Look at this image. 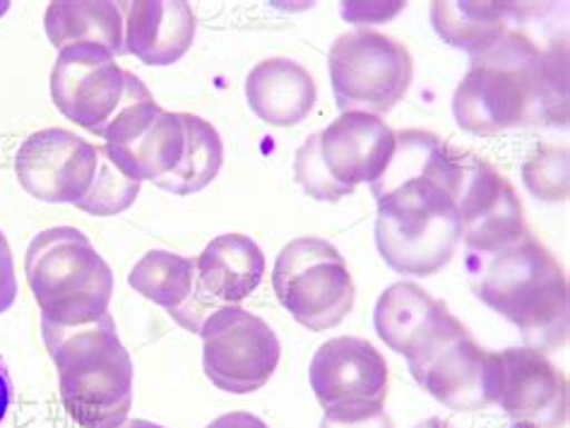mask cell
<instances>
[{
	"instance_id": "obj_1",
	"label": "cell",
	"mask_w": 570,
	"mask_h": 428,
	"mask_svg": "<svg viewBox=\"0 0 570 428\" xmlns=\"http://www.w3.org/2000/svg\"><path fill=\"white\" fill-rule=\"evenodd\" d=\"M468 150L429 130L395 132V152L371 183L379 202L376 246L400 275L431 277L462 241L458 193Z\"/></svg>"
},
{
	"instance_id": "obj_2",
	"label": "cell",
	"mask_w": 570,
	"mask_h": 428,
	"mask_svg": "<svg viewBox=\"0 0 570 428\" xmlns=\"http://www.w3.org/2000/svg\"><path fill=\"white\" fill-rule=\"evenodd\" d=\"M453 113L472 136H497L508 128H559L568 123L566 41L537 43L522 29L472 58L458 84Z\"/></svg>"
},
{
	"instance_id": "obj_3",
	"label": "cell",
	"mask_w": 570,
	"mask_h": 428,
	"mask_svg": "<svg viewBox=\"0 0 570 428\" xmlns=\"http://www.w3.org/2000/svg\"><path fill=\"white\" fill-rule=\"evenodd\" d=\"M464 268L476 299L513 322L530 349L544 354L566 345L568 279L559 260L532 231L497 253H464Z\"/></svg>"
},
{
	"instance_id": "obj_4",
	"label": "cell",
	"mask_w": 570,
	"mask_h": 428,
	"mask_svg": "<svg viewBox=\"0 0 570 428\" xmlns=\"http://www.w3.org/2000/svg\"><path fill=\"white\" fill-rule=\"evenodd\" d=\"M41 332L68 415L82 428H118L128 421L135 371L111 313L80 328L41 322Z\"/></svg>"
},
{
	"instance_id": "obj_5",
	"label": "cell",
	"mask_w": 570,
	"mask_h": 428,
	"mask_svg": "<svg viewBox=\"0 0 570 428\" xmlns=\"http://www.w3.org/2000/svg\"><path fill=\"white\" fill-rule=\"evenodd\" d=\"M24 275L41 308V322L80 328L109 313L114 272L80 229L53 227L35 236Z\"/></svg>"
},
{
	"instance_id": "obj_6",
	"label": "cell",
	"mask_w": 570,
	"mask_h": 428,
	"mask_svg": "<svg viewBox=\"0 0 570 428\" xmlns=\"http://www.w3.org/2000/svg\"><path fill=\"white\" fill-rule=\"evenodd\" d=\"M395 152V130L381 116L347 111L298 147L294 176L304 193L337 202L362 183H373Z\"/></svg>"
},
{
	"instance_id": "obj_7",
	"label": "cell",
	"mask_w": 570,
	"mask_h": 428,
	"mask_svg": "<svg viewBox=\"0 0 570 428\" xmlns=\"http://www.w3.org/2000/svg\"><path fill=\"white\" fill-rule=\"evenodd\" d=\"M273 289L292 318L311 332L333 330L352 313L356 287L340 250L318 236H302L282 248Z\"/></svg>"
},
{
	"instance_id": "obj_8",
	"label": "cell",
	"mask_w": 570,
	"mask_h": 428,
	"mask_svg": "<svg viewBox=\"0 0 570 428\" xmlns=\"http://www.w3.org/2000/svg\"><path fill=\"white\" fill-rule=\"evenodd\" d=\"M327 68L342 113L381 116L393 111L410 92L414 78L407 47L373 29L337 37L327 53Z\"/></svg>"
},
{
	"instance_id": "obj_9",
	"label": "cell",
	"mask_w": 570,
	"mask_h": 428,
	"mask_svg": "<svg viewBox=\"0 0 570 428\" xmlns=\"http://www.w3.org/2000/svg\"><path fill=\"white\" fill-rule=\"evenodd\" d=\"M104 140V152L130 181L157 183L184 159V116L164 111L145 82L135 76L126 104L109 123Z\"/></svg>"
},
{
	"instance_id": "obj_10",
	"label": "cell",
	"mask_w": 570,
	"mask_h": 428,
	"mask_svg": "<svg viewBox=\"0 0 570 428\" xmlns=\"http://www.w3.org/2000/svg\"><path fill=\"white\" fill-rule=\"evenodd\" d=\"M203 368L217 390L250 395L265 388L279 366L275 330L242 306H219L200 328Z\"/></svg>"
},
{
	"instance_id": "obj_11",
	"label": "cell",
	"mask_w": 570,
	"mask_h": 428,
	"mask_svg": "<svg viewBox=\"0 0 570 428\" xmlns=\"http://www.w3.org/2000/svg\"><path fill=\"white\" fill-rule=\"evenodd\" d=\"M132 78V72L118 66L107 49L78 43L58 53L51 70V97L68 121L104 138L116 113L126 104Z\"/></svg>"
},
{
	"instance_id": "obj_12",
	"label": "cell",
	"mask_w": 570,
	"mask_h": 428,
	"mask_svg": "<svg viewBox=\"0 0 570 428\" xmlns=\"http://www.w3.org/2000/svg\"><path fill=\"white\" fill-rule=\"evenodd\" d=\"M101 147L63 128H47L29 136L18 157L20 186L29 196L51 205H78L95 186Z\"/></svg>"
},
{
	"instance_id": "obj_13",
	"label": "cell",
	"mask_w": 570,
	"mask_h": 428,
	"mask_svg": "<svg viewBox=\"0 0 570 428\" xmlns=\"http://www.w3.org/2000/svg\"><path fill=\"white\" fill-rule=\"evenodd\" d=\"M414 380L431 397L453 411H479L499 400L503 366L497 351L482 349L470 330L410 364Z\"/></svg>"
},
{
	"instance_id": "obj_14",
	"label": "cell",
	"mask_w": 570,
	"mask_h": 428,
	"mask_svg": "<svg viewBox=\"0 0 570 428\" xmlns=\"http://www.w3.org/2000/svg\"><path fill=\"white\" fill-rule=\"evenodd\" d=\"M458 212L468 256L497 253L530 231L515 188L474 152L464 157Z\"/></svg>"
},
{
	"instance_id": "obj_15",
	"label": "cell",
	"mask_w": 570,
	"mask_h": 428,
	"mask_svg": "<svg viewBox=\"0 0 570 428\" xmlns=\"http://www.w3.org/2000/svg\"><path fill=\"white\" fill-rule=\"evenodd\" d=\"M373 322L383 342L410 364L422 361L445 339L468 330L443 301L414 282L387 287L376 303Z\"/></svg>"
},
{
	"instance_id": "obj_16",
	"label": "cell",
	"mask_w": 570,
	"mask_h": 428,
	"mask_svg": "<svg viewBox=\"0 0 570 428\" xmlns=\"http://www.w3.org/2000/svg\"><path fill=\"white\" fill-rule=\"evenodd\" d=\"M311 388L325 407L379 402L387 397V364L383 354L362 337L327 339L311 361Z\"/></svg>"
},
{
	"instance_id": "obj_17",
	"label": "cell",
	"mask_w": 570,
	"mask_h": 428,
	"mask_svg": "<svg viewBox=\"0 0 570 428\" xmlns=\"http://www.w3.org/2000/svg\"><path fill=\"white\" fill-rule=\"evenodd\" d=\"M503 366L499 405L510 419L537 428H561L568 419V380L542 351L513 347L499 354Z\"/></svg>"
},
{
	"instance_id": "obj_18",
	"label": "cell",
	"mask_w": 570,
	"mask_h": 428,
	"mask_svg": "<svg viewBox=\"0 0 570 428\" xmlns=\"http://www.w3.org/2000/svg\"><path fill=\"white\" fill-rule=\"evenodd\" d=\"M128 285L147 301L167 308V313L193 335H200L207 316L217 311L198 287L195 260L169 250H149L142 256L130 270Z\"/></svg>"
},
{
	"instance_id": "obj_19",
	"label": "cell",
	"mask_w": 570,
	"mask_h": 428,
	"mask_svg": "<svg viewBox=\"0 0 570 428\" xmlns=\"http://www.w3.org/2000/svg\"><path fill=\"white\" fill-rule=\"evenodd\" d=\"M126 53L145 66H174L188 53L195 39V12L184 0H138L126 8Z\"/></svg>"
},
{
	"instance_id": "obj_20",
	"label": "cell",
	"mask_w": 570,
	"mask_h": 428,
	"mask_svg": "<svg viewBox=\"0 0 570 428\" xmlns=\"http://www.w3.org/2000/svg\"><path fill=\"white\" fill-rule=\"evenodd\" d=\"M195 275L209 303L236 306L261 287L265 256L250 236L224 233L205 246L195 260Z\"/></svg>"
},
{
	"instance_id": "obj_21",
	"label": "cell",
	"mask_w": 570,
	"mask_h": 428,
	"mask_svg": "<svg viewBox=\"0 0 570 428\" xmlns=\"http://www.w3.org/2000/svg\"><path fill=\"white\" fill-rule=\"evenodd\" d=\"M246 99L261 121L289 128L306 121L316 107L318 90L302 63L289 58H267L248 72Z\"/></svg>"
},
{
	"instance_id": "obj_22",
	"label": "cell",
	"mask_w": 570,
	"mask_h": 428,
	"mask_svg": "<svg viewBox=\"0 0 570 428\" xmlns=\"http://www.w3.org/2000/svg\"><path fill=\"white\" fill-rule=\"evenodd\" d=\"M43 29L56 49L95 43L114 56H124V14L116 3H51Z\"/></svg>"
},
{
	"instance_id": "obj_23",
	"label": "cell",
	"mask_w": 570,
	"mask_h": 428,
	"mask_svg": "<svg viewBox=\"0 0 570 428\" xmlns=\"http://www.w3.org/2000/svg\"><path fill=\"white\" fill-rule=\"evenodd\" d=\"M518 10L510 3H431V22L436 34L453 49L472 58L489 51L510 32Z\"/></svg>"
},
{
	"instance_id": "obj_24",
	"label": "cell",
	"mask_w": 570,
	"mask_h": 428,
	"mask_svg": "<svg viewBox=\"0 0 570 428\" xmlns=\"http://www.w3.org/2000/svg\"><path fill=\"white\" fill-rule=\"evenodd\" d=\"M186 126V152L181 165L155 186L174 196H193L217 179L224 165V142L215 126L203 121L200 116L181 113Z\"/></svg>"
},
{
	"instance_id": "obj_25",
	"label": "cell",
	"mask_w": 570,
	"mask_h": 428,
	"mask_svg": "<svg viewBox=\"0 0 570 428\" xmlns=\"http://www.w3.org/2000/svg\"><path fill=\"white\" fill-rule=\"evenodd\" d=\"M140 186L138 181H130L128 176H124L114 167V161L107 157L101 147V159H99V169H97V179L92 190H89L87 198L80 200L75 208L95 215V217H114L126 212L135 198L140 196Z\"/></svg>"
},
{
	"instance_id": "obj_26",
	"label": "cell",
	"mask_w": 570,
	"mask_h": 428,
	"mask_svg": "<svg viewBox=\"0 0 570 428\" xmlns=\"http://www.w3.org/2000/svg\"><path fill=\"white\" fill-rule=\"evenodd\" d=\"M524 186L539 200L559 202L568 196V150L557 147H539L522 169Z\"/></svg>"
},
{
	"instance_id": "obj_27",
	"label": "cell",
	"mask_w": 570,
	"mask_h": 428,
	"mask_svg": "<svg viewBox=\"0 0 570 428\" xmlns=\"http://www.w3.org/2000/svg\"><path fill=\"white\" fill-rule=\"evenodd\" d=\"M321 428H395L383 405L379 402H352L325 409Z\"/></svg>"
},
{
	"instance_id": "obj_28",
	"label": "cell",
	"mask_w": 570,
	"mask_h": 428,
	"mask_svg": "<svg viewBox=\"0 0 570 428\" xmlns=\"http://www.w3.org/2000/svg\"><path fill=\"white\" fill-rule=\"evenodd\" d=\"M14 299H18V277H14V260H12V250H10L6 233L0 231V316L10 311Z\"/></svg>"
},
{
	"instance_id": "obj_29",
	"label": "cell",
	"mask_w": 570,
	"mask_h": 428,
	"mask_svg": "<svg viewBox=\"0 0 570 428\" xmlns=\"http://www.w3.org/2000/svg\"><path fill=\"white\" fill-rule=\"evenodd\" d=\"M404 3H342V14L350 22L368 24L373 20H387L402 10Z\"/></svg>"
},
{
	"instance_id": "obj_30",
	"label": "cell",
	"mask_w": 570,
	"mask_h": 428,
	"mask_svg": "<svg viewBox=\"0 0 570 428\" xmlns=\"http://www.w3.org/2000/svg\"><path fill=\"white\" fill-rule=\"evenodd\" d=\"M207 428H269V426L263 419L248 415V411H232V415L215 419Z\"/></svg>"
},
{
	"instance_id": "obj_31",
	"label": "cell",
	"mask_w": 570,
	"mask_h": 428,
	"mask_svg": "<svg viewBox=\"0 0 570 428\" xmlns=\"http://www.w3.org/2000/svg\"><path fill=\"white\" fill-rule=\"evenodd\" d=\"M10 405H12V380L3 357H0V424H3V419L8 417Z\"/></svg>"
},
{
	"instance_id": "obj_32",
	"label": "cell",
	"mask_w": 570,
	"mask_h": 428,
	"mask_svg": "<svg viewBox=\"0 0 570 428\" xmlns=\"http://www.w3.org/2000/svg\"><path fill=\"white\" fill-rule=\"evenodd\" d=\"M118 428H164V426L153 424V421H145V419H130V421H124Z\"/></svg>"
},
{
	"instance_id": "obj_33",
	"label": "cell",
	"mask_w": 570,
	"mask_h": 428,
	"mask_svg": "<svg viewBox=\"0 0 570 428\" xmlns=\"http://www.w3.org/2000/svg\"><path fill=\"white\" fill-rule=\"evenodd\" d=\"M414 428H453V426H450V424L443 421V419H439V417H433V419H426V421H422V424H416Z\"/></svg>"
},
{
	"instance_id": "obj_34",
	"label": "cell",
	"mask_w": 570,
	"mask_h": 428,
	"mask_svg": "<svg viewBox=\"0 0 570 428\" xmlns=\"http://www.w3.org/2000/svg\"><path fill=\"white\" fill-rule=\"evenodd\" d=\"M510 428H537L534 424H528V421H515Z\"/></svg>"
}]
</instances>
